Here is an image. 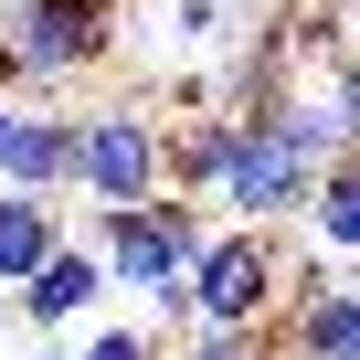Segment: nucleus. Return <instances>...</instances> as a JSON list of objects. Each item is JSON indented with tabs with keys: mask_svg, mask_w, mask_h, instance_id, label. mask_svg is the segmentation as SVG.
<instances>
[{
	"mask_svg": "<svg viewBox=\"0 0 360 360\" xmlns=\"http://www.w3.org/2000/svg\"><path fill=\"white\" fill-rule=\"evenodd\" d=\"M127 0H0V43L22 53V96H64L75 75L117 64Z\"/></svg>",
	"mask_w": 360,
	"mask_h": 360,
	"instance_id": "obj_2",
	"label": "nucleus"
},
{
	"mask_svg": "<svg viewBox=\"0 0 360 360\" xmlns=\"http://www.w3.org/2000/svg\"><path fill=\"white\" fill-rule=\"evenodd\" d=\"M307 180H318V159H307V148H286L265 117H244L233 169H223V191H212V212H223V223H297V212H307Z\"/></svg>",
	"mask_w": 360,
	"mask_h": 360,
	"instance_id": "obj_4",
	"label": "nucleus"
},
{
	"mask_svg": "<svg viewBox=\"0 0 360 360\" xmlns=\"http://www.w3.org/2000/svg\"><path fill=\"white\" fill-rule=\"evenodd\" d=\"M96 297H117V286H106V255H96L85 233H64V244L43 255V276H22L11 297H0V328H32V339H43V328H85Z\"/></svg>",
	"mask_w": 360,
	"mask_h": 360,
	"instance_id": "obj_5",
	"label": "nucleus"
},
{
	"mask_svg": "<svg viewBox=\"0 0 360 360\" xmlns=\"http://www.w3.org/2000/svg\"><path fill=\"white\" fill-rule=\"evenodd\" d=\"M276 349L286 360H360V286L339 265L297 276V297L276 307Z\"/></svg>",
	"mask_w": 360,
	"mask_h": 360,
	"instance_id": "obj_6",
	"label": "nucleus"
},
{
	"mask_svg": "<svg viewBox=\"0 0 360 360\" xmlns=\"http://www.w3.org/2000/svg\"><path fill=\"white\" fill-rule=\"evenodd\" d=\"M11 138H22V96H0V159H11Z\"/></svg>",
	"mask_w": 360,
	"mask_h": 360,
	"instance_id": "obj_13",
	"label": "nucleus"
},
{
	"mask_svg": "<svg viewBox=\"0 0 360 360\" xmlns=\"http://www.w3.org/2000/svg\"><path fill=\"white\" fill-rule=\"evenodd\" d=\"M297 233H307L318 255H360V148H339V159L307 180V212H297Z\"/></svg>",
	"mask_w": 360,
	"mask_h": 360,
	"instance_id": "obj_9",
	"label": "nucleus"
},
{
	"mask_svg": "<svg viewBox=\"0 0 360 360\" xmlns=\"http://www.w3.org/2000/svg\"><path fill=\"white\" fill-rule=\"evenodd\" d=\"M233 138H244L233 106H191V117H169V127H159V180H169V191H191V202H212L223 169H233Z\"/></svg>",
	"mask_w": 360,
	"mask_h": 360,
	"instance_id": "obj_7",
	"label": "nucleus"
},
{
	"mask_svg": "<svg viewBox=\"0 0 360 360\" xmlns=\"http://www.w3.org/2000/svg\"><path fill=\"white\" fill-rule=\"evenodd\" d=\"M159 360H286V349H276V318H202L159 339Z\"/></svg>",
	"mask_w": 360,
	"mask_h": 360,
	"instance_id": "obj_10",
	"label": "nucleus"
},
{
	"mask_svg": "<svg viewBox=\"0 0 360 360\" xmlns=\"http://www.w3.org/2000/svg\"><path fill=\"white\" fill-rule=\"evenodd\" d=\"M307 85H318V106H328V127H339V138L360 148V43H339V53H318V75H307Z\"/></svg>",
	"mask_w": 360,
	"mask_h": 360,
	"instance_id": "obj_11",
	"label": "nucleus"
},
{
	"mask_svg": "<svg viewBox=\"0 0 360 360\" xmlns=\"http://www.w3.org/2000/svg\"><path fill=\"white\" fill-rule=\"evenodd\" d=\"M159 127H169V117H148L138 96H117V106H96V117L75 127V202H85V212L159 191Z\"/></svg>",
	"mask_w": 360,
	"mask_h": 360,
	"instance_id": "obj_3",
	"label": "nucleus"
},
{
	"mask_svg": "<svg viewBox=\"0 0 360 360\" xmlns=\"http://www.w3.org/2000/svg\"><path fill=\"white\" fill-rule=\"evenodd\" d=\"M64 339H75V360H159V328L148 318H85Z\"/></svg>",
	"mask_w": 360,
	"mask_h": 360,
	"instance_id": "obj_12",
	"label": "nucleus"
},
{
	"mask_svg": "<svg viewBox=\"0 0 360 360\" xmlns=\"http://www.w3.org/2000/svg\"><path fill=\"white\" fill-rule=\"evenodd\" d=\"M339 276H349V286H360V255H339Z\"/></svg>",
	"mask_w": 360,
	"mask_h": 360,
	"instance_id": "obj_15",
	"label": "nucleus"
},
{
	"mask_svg": "<svg viewBox=\"0 0 360 360\" xmlns=\"http://www.w3.org/2000/svg\"><path fill=\"white\" fill-rule=\"evenodd\" d=\"M212 233V202H191V191H159L148 202H106L96 223H85V244L106 255V286L117 297H148V286H169V276H191V244Z\"/></svg>",
	"mask_w": 360,
	"mask_h": 360,
	"instance_id": "obj_1",
	"label": "nucleus"
},
{
	"mask_svg": "<svg viewBox=\"0 0 360 360\" xmlns=\"http://www.w3.org/2000/svg\"><path fill=\"white\" fill-rule=\"evenodd\" d=\"M64 191H22V180H0V297H11L22 276H43V255L64 244Z\"/></svg>",
	"mask_w": 360,
	"mask_h": 360,
	"instance_id": "obj_8",
	"label": "nucleus"
},
{
	"mask_svg": "<svg viewBox=\"0 0 360 360\" xmlns=\"http://www.w3.org/2000/svg\"><path fill=\"white\" fill-rule=\"evenodd\" d=\"M32 360H75V339H64V328H43V339H32Z\"/></svg>",
	"mask_w": 360,
	"mask_h": 360,
	"instance_id": "obj_14",
	"label": "nucleus"
}]
</instances>
